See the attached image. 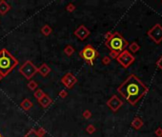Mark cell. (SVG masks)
Instances as JSON below:
<instances>
[{
  "label": "cell",
  "instance_id": "28",
  "mask_svg": "<svg viewBox=\"0 0 162 137\" xmlns=\"http://www.w3.org/2000/svg\"><path fill=\"white\" fill-rule=\"evenodd\" d=\"M68 96V92L66 90H62L61 92H59V97L62 98V99H64V98H66Z\"/></svg>",
  "mask_w": 162,
  "mask_h": 137
},
{
  "label": "cell",
  "instance_id": "13",
  "mask_svg": "<svg viewBox=\"0 0 162 137\" xmlns=\"http://www.w3.org/2000/svg\"><path fill=\"white\" fill-rule=\"evenodd\" d=\"M11 9H12L11 5L8 4L5 0H1L0 1V14L1 15H5Z\"/></svg>",
  "mask_w": 162,
  "mask_h": 137
},
{
  "label": "cell",
  "instance_id": "9",
  "mask_svg": "<svg viewBox=\"0 0 162 137\" xmlns=\"http://www.w3.org/2000/svg\"><path fill=\"white\" fill-rule=\"evenodd\" d=\"M61 83L64 85L67 89L71 90L75 87V85L76 83H77V78H76L72 72H67L61 78Z\"/></svg>",
  "mask_w": 162,
  "mask_h": 137
},
{
  "label": "cell",
  "instance_id": "10",
  "mask_svg": "<svg viewBox=\"0 0 162 137\" xmlns=\"http://www.w3.org/2000/svg\"><path fill=\"white\" fill-rule=\"evenodd\" d=\"M73 34H75L79 40L83 41L91 34V32L89 31V29H88L87 27H85L84 25H80L73 32Z\"/></svg>",
  "mask_w": 162,
  "mask_h": 137
},
{
  "label": "cell",
  "instance_id": "5",
  "mask_svg": "<svg viewBox=\"0 0 162 137\" xmlns=\"http://www.w3.org/2000/svg\"><path fill=\"white\" fill-rule=\"evenodd\" d=\"M37 72H38V68L31 60H27L19 68V72L26 79H28V80H32V78L35 75V73H37Z\"/></svg>",
  "mask_w": 162,
  "mask_h": 137
},
{
  "label": "cell",
  "instance_id": "27",
  "mask_svg": "<svg viewBox=\"0 0 162 137\" xmlns=\"http://www.w3.org/2000/svg\"><path fill=\"white\" fill-rule=\"evenodd\" d=\"M111 61H112V59L110 58L109 56H104L103 58H102V64L103 65H109L110 63H111Z\"/></svg>",
  "mask_w": 162,
  "mask_h": 137
},
{
  "label": "cell",
  "instance_id": "7",
  "mask_svg": "<svg viewBox=\"0 0 162 137\" xmlns=\"http://www.w3.org/2000/svg\"><path fill=\"white\" fill-rule=\"evenodd\" d=\"M147 35L155 43L160 44L162 42V26L160 24H155L147 32Z\"/></svg>",
  "mask_w": 162,
  "mask_h": 137
},
{
  "label": "cell",
  "instance_id": "25",
  "mask_svg": "<svg viewBox=\"0 0 162 137\" xmlns=\"http://www.w3.org/2000/svg\"><path fill=\"white\" fill-rule=\"evenodd\" d=\"M66 10H67L69 13H73V12H75V6L73 4H72V3H70V4L67 5Z\"/></svg>",
  "mask_w": 162,
  "mask_h": 137
},
{
  "label": "cell",
  "instance_id": "23",
  "mask_svg": "<svg viewBox=\"0 0 162 137\" xmlns=\"http://www.w3.org/2000/svg\"><path fill=\"white\" fill-rule=\"evenodd\" d=\"M36 130V133L38 134V136H39V137H43L46 133H47L46 130L44 128H42V127H40L38 130Z\"/></svg>",
  "mask_w": 162,
  "mask_h": 137
},
{
  "label": "cell",
  "instance_id": "32",
  "mask_svg": "<svg viewBox=\"0 0 162 137\" xmlns=\"http://www.w3.org/2000/svg\"><path fill=\"white\" fill-rule=\"evenodd\" d=\"M2 78H3V77H2V75H1V74H0V81H1V80H2Z\"/></svg>",
  "mask_w": 162,
  "mask_h": 137
},
{
  "label": "cell",
  "instance_id": "1",
  "mask_svg": "<svg viewBox=\"0 0 162 137\" xmlns=\"http://www.w3.org/2000/svg\"><path fill=\"white\" fill-rule=\"evenodd\" d=\"M117 92L131 105L134 106L148 92V88L137 76L131 74L117 88Z\"/></svg>",
  "mask_w": 162,
  "mask_h": 137
},
{
  "label": "cell",
  "instance_id": "26",
  "mask_svg": "<svg viewBox=\"0 0 162 137\" xmlns=\"http://www.w3.org/2000/svg\"><path fill=\"white\" fill-rule=\"evenodd\" d=\"M118 55H119V53H116V51H111V53H109V57L111 59H116Z\"/></svg>",
  "mask_w": 162,
  "mask_h": 137
},
{
  "label": "cell",
  "instance_id": "21",
  "mask_svg": "<svg viewBox=\"0 0 162 137\" xmlns=\"http://www.w3.org/2000/svg\"><path fill=\"white\" fill-rule=\"evenodd\" d=\"M95 130H97V128H95V127L94 125H92V124H90V125H88L87 126V128H86V131L89 134H93V133H95Z\"/></svg>",
  "mask_w": 162,
  "mask_h": 137
},
{
  "label": "cell",
  "instance_id": "6",
  "mask_svg": "<svg viewBox=\"0 0 162 137\" xmlns=\"http://www.w3.org/2000/svg\"><path fill=\"white\" fill-rule=\"evenodd\" d=\"M116 60L123 68H127L134 62L136 58H134V56L130 53V51L127 50H124L119 53V55L117 56Z\"/></svg>",
  "mask_w": 162,
  "mask_h": 137
},
{
  "label": "cell",
  "instance_id": "2",
  "mask_svg": "<svg viewBox=\"0 0 162 137\" xmlns=\"http://www.w3.org/2000/svg\"><path fill=\"white\" fill-rule=\"evenodd\" d=\"M17 65L18 60L7 49L4 48L0 51V74L2 77H6Z\"/></svg>",
  "mask_w": 162,
  "mask_h": 137
},
{
  "label": "cell",
  "instance_id": "19",
  "mask_svg": "<svg viewBox=\"0 0 162 137\" xmlns=\"http://www.w3.org/2000/svg\"><path fill=\"white\" fill-rule=\"evenodd\" d=\"M45 95H46V94L43 92L42 90H41V89H37V90L34 92V96L36 98L37 100H39V99H41V98H42L43 96H45Z\"/></svg>",
  "mask_w": 162,
  "mask_h": 137
},
{
  "label": "cell",
  "instance_id": "29",
  "mask_svg": "<svg viewBox=\"0 0 162 137\" xmlns=\"http://www.w3.org/2000/svg\"><path fill=\"white\" fill-rule=\"evenodd\" d=\"M155 134L157 137H162V128H157L155 131Z\"/></svg>",
  "mask_w": 162,
  "mask_h": 137
},
{
  "label": "cell",
  "instance_id": "22",
  "mask_svg": "<svg viewBox=\"0 0 162 137\" xmlns=\"http://www.w3.org/2000/svg\"><path fill=\"white\" fill-rule=\"evenodd\" d=\"M25 137H39V136H38V134L36 133V130H35L34 128H32V130H30L28 131V133L26 134Z\"/></svg>",
  "mask_w": 162,
  "mask_h": 137
},
{
  "label": "cell",
  "instance_id": "33",
  "mask_svg": "<svg viewBox=\"0 0 162 137\" xmlns=\"http://www.w3.org/2000/svg\"><path fill=\"white\" fill-rule=\"evenodd\" d=\"M0 137H3V136H2V135H1V134H0Z\"/></svg>",
  "mask_w": 162,
  "mask_h": 137
},
{
  "label": "cell",
  "instance_id": "15",
  "mask_svg": "<svg viewBox=\"0 0 162 137\" xmlns=\"http://www.w3.org/2000/svg\"><path fill=\"white\" fill-rule=\"evenodd\" d=\"M143 124L144 123L141 118H139V117H134L133 122H132V127H133L134 130H139V128H142Z\"/></svg>",
  "mask_w": 162,
  "mask_h": 137
},
{
  "label": "cell",
  "instance_id": "14",
  "mask_svg": "<svg viewBox=\"0 0 162 137\" xmlns=\"http://www.w3.org/2000/svg\"><path fill=\"white\" fill-rule=\"evenodd\" d=\"M32 106H34V104H32V102L30 99H28V98H26V99H24L23 101L21 102L20 104V107L21 109H23V111H29V109H31L32 108Z\"/></svg>",
  "mask_w": 162,
  "mask_h": 137
},
{
  "label": "cell",
  "instance_id": "20",
  "mask_svg": "<svg viewBox=\"0 0 162 137\" xmlns=\"http://www.w3.org/2000/svg\"><path fill=\"white\" fill-rule=\"evenodd\" d=\"M37 87H38V84L34 80H30L29 81V83H28V89L29 90H35L37 89Z\"/></svg>",
  "mask_w": 162,
  "mask_h": 137
},
{
  "label": "cell",
  "instance_id": "17",
  "mask_svg": "<svg viewBox=\"0 0 162 137\" xmlns=\"http://www.w3.org/2000/svg\"><path fill=\"white\" fill-rule=\"evenodd\" d=\"M64 53L67 56H72L73 54L75 53V48H73L72 45H67L64 48Z\"/></svg>",
  "mask_w": 162,
  "mask_h": 137
},
{
  "label": "cell",
  "instance_id": "16",
  "mask_svg": "<svg viewBox=\"0 0 162 137\" xmlns=\"http://www.w3.org/2000/svg\"><path fill=\"white\" fill-rule=\"evenodd\" d=\"M52 32H53V29L49 25H44L42 28H41V34L45 35V36H49Z\"/></svg>",
  "mask_w": 162,
  "mask_h": 137
},
{
  "label": "cell",
  "instance_id": "11",
  "mask_svg": "<svg viewBox=\"0 0 162 137\" xmlns=\"http://www.w3.org/2000/svg\"><path fill=\"white\" fill-rule=\"evenodd\" d=\"M37 101H38V103H39V105L44 109L48 108V107L50 106L52 103H53V99H52V98L47 94H46L45 96H43L41 99L37 100Z\"/></svg>",
  "mask_w": 162,
  "mask_h": 137
},
{
  "label": "cell",
  "instance_id": "12",
  "mask_svg": "<svg viewBox=\"0 0 162 137\" xmlns=\"http://www.w3.org/2000/svg\"><path fill=\"white\" fill-rule=\"evenodd\" d=\"M51 70H52V68L49 67L46 63H43V64L41 65L39 68H38V72H39V74L41 76H43V77H46V76H47L49 73L51 72Z\"/></svg>",
  "mask_w": 162,
  "mask_h": 137
},
{
  "label": "cell",
  "instance_id": "18",
  "mask_svg": "<svg viewBox=\"0 0 162 137\" xmlns=\"http://www.w3.org/2000/svg\"><path fill=\"white\" fill-rule=\"evenodd\" d=\"M129 49H130V51L136 53V51H138L139 50H140V46H139L136 42H133L129 45Z\"/></svg>",
  "mask_w": 162,
  "mask_h": 137
},
{
  "label": "cell",
  "instance_id": "8",
  "mask_svg": "<svg viewBox=\"0 0 162 137\" xmlns=\"http://www.w3.org/2000/svg\"><path fill=\"white\" fill-rule=\"evenodd\" d=\"M106 104L111 111H112L114 112H116L123 106V101L121 99H119V97L117 96V95L114 94L107 101Z\"/></svg>",
  "mask_w": 162,
  "mask_h": 137
},
{
  "label": "cell",
  "instance_id": "31",
  "mask_svg": "<svg viewBox=\"0 0 162 137\" xmlns=\"http://www.w3.org/2000/svg\"><path fill=\"white\" fill-rule=\"evenodd\" d=\"M112 32H106V34H105V41L109 40L110 38L112 37Z\"/></svg>",
  "mask_w": 162,
  "mask_h": 137
},
{
  "label": "cell",
  "instance_id": "30",
  "mask_svg": "<svg viewBox=\"0 0 162 137\" xmlns=\"http://www.w3.org/2000/svg\"><path fill=\"white\" fill-rule=\"evenodd\" d=\"M156 66L162 70V55L160 56V58L157 60V62H156Z\"/></svg>",
  "mask_w": 162,
  "mask_h": 137
},
{
  "label": "cell",
  "instance_id": "4",
  "mask_svg": "<svg viewBox=\"0 0 162 137\" xmlns=\"http://www.w3.org/2000/svg\"><path fill=\"white\" fill-rule=\"evenodd\" d=\"M79 56H80L87 64H89L90 66H93L94 65V61L99 56V53H98V51L95 50L92 45L88 44V45H86L83 48V50L79 53Z\"/></svg>",
  "mask_w": 162,
  "mask_h": 137
},
{
  "label": "cell",
  "instance_id": "3",
  "mask_svg": "<svg viewBox=\"0 0 162 137\" xmlns=\"http://www.w3.org/2000/svg\"><path fill=\"white\" fill-rule=\"evenodd\" d=\"M105 45L107 48L110 49V51H114L120 53L121 51L126 50L127 46H129V43L119 32H115L112 34V37L109 40L105 41Z\"/></svg>",
  "mask_w": 162,
  "mask_h": 137
},
{
  "label": "cell",
  "instance_id": "24",
  "mask_svg": "<svg viewBox=\"0 0 162 137\" xmlns=\"http://www.w3.org/2000/svg\"><path fill=\"white\" fill-rule=\"evenodd\" d=\"M82 115H83V117L85 119H90L91 117H92V112H91L89 109H86V111H83V114H82Z\"/></svg>",
  "mask_w": 162,
  "mask_h": 137
}]
</instances>
